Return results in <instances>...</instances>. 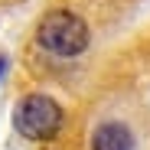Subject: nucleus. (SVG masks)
<instances>
[{
  "label": "nucleus",
  "mask_w": 150,
  "mask_h": 150,
  "mask_svg": "<svg viewBox=\"0 0 150 150\" xmlns=\"http://www.w3.org/2000/svg\"><path fill=\"white\" fill-rule=\"evenodd\" d=\"M36 39L42 49H49L56 56H79L88 49V26L82 16H75L69 10H52L42 16Z\"/></svg>",
  "instance_id": "f257e3e1"
},
{
  "label": "nucleus",
  "mask_w": 150,
  "mask_h": 150,
  "mask_svg": "<svg viewBox=\"0 0 150 150\" xmlns=\"http://www.w3.org/2000/svg\"><path fill=\"white\" fill-rule=\"evenodd\" d=\"M13 124L23 137L30 140H46L62 127V108L52 101L49 95H26L16 105Z\"/></svg>",
  "instance_id": "f03ea898"
},
{
  "label": "nucleus",
  "mask_w": 150,
  "mask_h": 150,
  "mask_svg": "<svg viewBox=\"0 0 150 150\" xmlns=\"http://www.w3.org/2000/svg\"><path fill=\"white\" fill-rule=\"evenodd\" d=\"M134 140H131V131L117 121H108L95 131L91 137V150H131Z\"/></svg>",
  "instance_id": "7ed1b4c3"
},
{
  "label": "nucleus",
  "mask_w": 150,
  "mask_h": 150,
  "mask_svg": "<svg viewBox=\"0 0 150 150\" xmlns=\"http://www.w3.org/2000/svg\"><path fill=\"white\" fill-rule=\"evenodd\" d=\"M0 72H4V59H0Z\"/></svg>",
  "instance_id": "20e7f679"
}]
</instances>
